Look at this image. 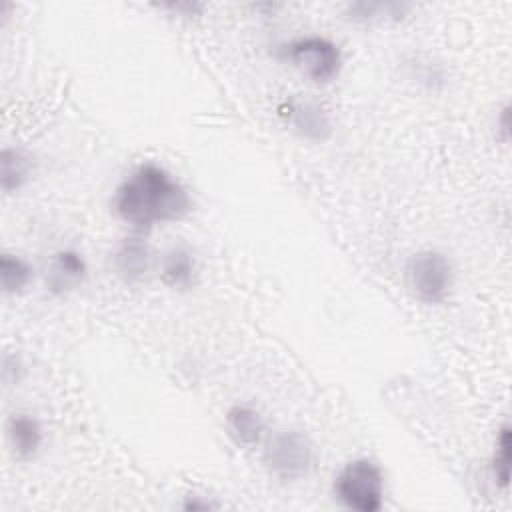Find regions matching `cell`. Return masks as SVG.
<instances>
[{
	"mask_svg": "<svg viewBox=\"0 0 512 512\" xmlns=\"http://www.w3.org/2000/svg\"><path fill=\"white\" fill-rule=\"evenodd\" d=\"M160 278L174 290H190L198 282V262L186 244L172 246L160 260Z\"/></svg>",
	"mask_w": 512,
	"mask_h": 512,
	"instance_id": "cell-8",
	"label": "cell"
},
{
	"mask_svg": "<svg viewBox=\"0 0 512 512\" xmlns=\"http://www.w3.org/2000/svg\"><path fill=\"white\" fill-rule=\"evenodd\" d=\"M34 162L30 154L20 148H4L0 152V186L2 192L10 194L20 190L32 176Z\"/></svg>",
	"mask_w": 512,
	"mask_h": 512,
	"instance_id": "cell-12",
	"label": "cell"
},
{
	"mask_svg": "<svg viewBox=\"0 0 512 512\" xmlns=\"http://www.w3.org/2000/svg\"><path fill=\"white\" fill-rule=\"evenodd\" d=\"M32 278H34V268L28 260L8 252L0 254V280H2V290L6 294L22 292Z\"/></svg>",
	"mask_w": 512,
	"mask_h": 512,
	"instance_id": "cell-13",
	"label": "cell"
},
{
	"mask_svg": "<svg viewBox=\"0 0 512 512\" xmlns=\"http://www.w3.org/2000/svg\"><path fill=\"white\" fill-rule=\"evenodd\" d=\"M498 130L502 134V140L506 142L508 136H510V106H504L502 112H500V118H498Z\"/></svg>",
	"mask_w": 512,
	"mask_h": 512,
	"instance_id": "cell-15",
	"label": "cell"
},
{
	"mask_svg": "<svg viewBox=\"0 0 512 512\" xmlns=\"http://www.w3.org/2000/svg\"><path fill=\"white\" fill-rule=\"evenodd\" d=\"M334 496L356 512H378L384 504V472L370 458L350 460L332 484Z\"/></svg>",
	"mask_w": 512,
	"mask_h": 512,
	"instance_id": "cell-2",
	"label": "cell"
},
{
	"mask_svg": "<svg viewBox=\"0 0 512 512\" xmlns=\"http://www.w3.org/2000/svg\"><path fill=\"white\" fill-rule=\"evenodd\" d=\"M188 188L156 162L138 164L116 188L112 208L136 234L178 222L192 212Z\"/></svg>",
	"mask_w": 512,
	"mask_h": 512,
	"instance_id": "cell-1",
	"label": "cell"
},
{
	"mask_svg": "<svg viewBox=\"0 0 512 512\" xmlns=\"http://www.w3.org/2000/svg\"><path fill=\"white\" fill-rule=\"evenodd\" d=\"M112 268L116 276L126 284L144 280L150 270V248L146 240L140 236L124 238L112 254Z\"/></svg>",
	"mask_w": 512,
	"mask_h": 512,
	"instance_id": "cell-7",
	"label": "cell"
},
{
	"mask_svg": "<svg viewBox=\"0 0 512 512\" xmlns=\"http://www.w3.org/2000/svg\"><path fill=\"white\" fill-rule=\"evenodd\" d=\"M286 118L290 126L306 140L322 142L332 132L328 114L318 104H312V102H290Z\"/></svg>",
	"mask_w": 512,
	"mask_h": 512,
	"instance_id": "cell-11",
	"label": "cell"
},
{
	"mask_svg": "<svg viewBox=\"0 0 512 512\" xmlns=\"http://www.w3.org/2000/svg\"><path fill=\"white\" fill-rule=\"evenodd\" d=\"M224 420L228 434L238 446H256L266 432L264 416L260 414V410L248 404L230 406Z\"/></svg>",
	"mask_w": 512,
	"mask_h": 512,
	"instance_id": "cell-10",
	"label": "cell"
},
{
	"mask_svg": "<svg viewBox=\"0 0 512 512\" xmlns=\"http://www.w3.org/2000/svg\"><path fill=\"white\" fill-rule=\"evenodd\" d=\"M182 506H184V510H210V508H214L212 502L200 500V496H188Z\"/></svg>",
	"mask_w": 512,
	"mask_h": 512,
	"instance_id": "cell-16",
	"label": "cell"
},
{
	"mask_svg": "<svg viewBox=\"0 0 512 512\" xmlns=\"http://www.w3.org/2000/svg\"><path fill=\"white\" fill-rule=\"evenodd\" d=\"M6 436L18 460H30L42 446L44 432L40 422L26 412H14L6 422Z\"/></svg>",
	"mask_w": 512,
	"mask_h": 512,
	"instance_id": "cell-9",
	"label": "cell"
},
{
	"mask_svg": "<svg viewBox=\"0 0 512 512\" xmlns=\"http://www.w3.org/2000/svg\"><path fill=\"white\" fill-rule=\"evenodd\" d=\"M510 462H512V430L508 424H504L498 430L494 456H492V476L496 484H500L502 488H506L510 482Z\"/></svg>",
	"mask_w": 512,
	"mask_h": 512,
	"instance_id": "cell-14",
	"label": "cell"
},
{
	"mask_svg": "<svg viewBox=\"0 0 512 512\" xmlns=\"http://www.w3.org/2000/svg\"><path fill=\"white\" fill-rule=\"evenodd\" d=\"M406 286L422 304H442L454 286L452 262L438 250L412 254L404 268Z\"/></svg>",
	"mask_w": 512,
	"mask_h": 512,
	"instance_id": "cell-3",
	"label": "cell"
},
{
	"mask_svg": "<svg viewBox=\"0 0 512 512\" xmlns=\"http://www.w3.org/2000/svg\"><path fill=\"white\" fill-rule=\"evenodd\" d=\"M282 56L316 84L332 82L342 68V52L338 44L318 34H306L290 40L282 48Z\"/></svg>",
	"mask_w": 512,
	"mask_h": 512,
	"instance_id": "cell-4",
	"label": "cell"
},
{
	"mask_svg": "<svg viewBox=\"0 0 512 512\" xmlns=\"http://www.w3.org/2000/svg\"><path fill=\"white\" fill-rule=\"evenodd\" d=\"M88 274V266L84 256L74 248L58 250L48 266L46 272V286L52 294L62 296L70 290L78 288Z\"/></svg>",
	"mask_w": 512,
	"mask_h": 512,
	"instance_id": "cell-6",
	"label": "cell"
},
{
	"mask_svg": "<svg viewBox=\"0 0 512 512\" xmlns=\"http://www.w3.org/2000/svg\"><path fill=\"white\" fill-rule=\"evenodd\" d=\"M262 460L272 476L282 482H294L310 472L314 446L304 432L282 430L266 442Z\"/></svg>",
	"mask_w": 512,
	"mask_h": 512,
	"instance_id": "cell-5",
	"label": "cell"
}]
</instances>
